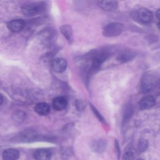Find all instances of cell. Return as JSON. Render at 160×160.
Returning <instances> with one entry per match:
<instances>
[{"label": "cell", "instance_id": "1", "mask_svg": "<svg viewBox=\"0 0 160 160\" xmlns=\"http://www.w3.org/2000/svg\"><path fill=\"white\" fill-rule=\"evenodd\" d=\"M158 81V77L152 71H149L145 73L141 82V89L144 93H147L151 91L156 86Z\"/></svg>", "mask_w": 160, "mask_h": 160}, {"label": "cell", "instance_id": "2", "mask_svg": "<svg viewBox=\"0 0 160 160\" xmlns=\"http://www.w3.org/2000/svg\"><path fill=\"white\" fill-rule=\"evenodd\" d=\"M124 29V26L120 22H111L107 24L103 29L104 36L108 38L115 37L120 35Z\"/></svg>", "mask_w": 160, "mask_h": 160}, {"label": "cell", "instance_id": "3", "mask_svg": "<svg viewBox=\"0 0 160 160\" xmlns=\"http://www.w3.org/2000/svg\"><path fill=\"white\" fill-rule=\"evenodd\" d=\"M92 55L93 56L92 57V68L94 69H97L108 58L109 53L106 51H101L96 52Z\"/></svg>", "mask_w": 160, "mask_h": 160}, {"label": "cell", "instance_id": "4", "mask_svg": "<svg viewBox=\"0 0 160 160\" xmlns=\"http://www.w3.org/2000/svg\"><path fill=\"white\" fill-rule=\"evenodd\" d=\"M41 9V5L36 3H31L24 5L21 8V11L24 16L31 17L39 13Z\"/></svg>", "mask_w": 160, "mask_h": 160}, {"label": "cell", "instance_id": "5", "mask_svg": "<svg viewBox=\"0 0 160 160\" xmlns=\"http://www.w3.org/2000/svg\"><path fill=\"white\" fill-rule=\"evenodd\" d=\"M153 16L152 12L147 8H141L138 12V20L144 24L149 23L152 19Z\"/></svg>", "mask_w": 160, "mask_h": 160}, {"label": "cell", "instance_id": "6", "mask_svg": "<svg viewBox=\"0 0 160 160\" xmlns=\"http://www.w3.org/2000/svg\"><path fill=\"white\" fill-rule=\"evenodd\" d=\"M156 104V100L152 96L147 95L144 96L139 102V108L142 110L148 109L153 107Z\"/></svg>", "mask_w": 160, "mask_h": 160}, {"label": "cell", "instance_id": "7", "mask_svg": "<svg viewBox=\"0 0 160 160\" xmlns=\"http://www.w3.org/2000/svg\"><path fill=\"white\" fill-rule=\"evenodd\" d=\"M52 68L56 72L61 73L66 70L67 68V62L63 58H57L52 61Z\"/></svg>", "mask_w": 160, "mask_h": 160}, {"label": "cell", "instance_id": "8", "mask_svg": "<svg viewBox=\"0 0 160 160\" xmlns=\"http://www.w3.org/2000/svg\"><path fill=\"white\" fill-rule=\"evenodd\" d=\"M51 157V152L48 149H38L34 152V158L36 160H50Z\"/></svg>", "mask_w": 160, "mask_h": 160}, {"label": "cell", "instance_id": "9", "mask_svg": "<svg viewBox=\"0 0 160 160\" xmlns=\"http://www.w3.org/2000/svg\"><path fill=\"white\" fill-rule=\"evenodd\" d=\"M60 31L63 34L64 38L67 39L69 44H71L73 42V30L72 27L69 24H64L60 28Z\"/></svg>", "mask_w": 160, "mask_h": 160}, {"label": "cell", "instance_id": "10", "mask_svg": "<svg viewBox=\"0 0 160 160\" xmlns=\"http://www.w3.org/2000/svg\"><path fill=\"white\" fill-rule=\"evenodd\" d=\"M25 26V22L22 19H14L8 24V29L12 32L21 31Z\"/></svg>", "mask_w": 160, "mask_h": 160}, {"label": "cell", "instance_id": "11", "mask_svg": "<svg viewBox=\"0 0 160 160\" xmlns=\"http://www.w3.org/2000/svg\"><path fill=\"white\" fill-rule=\"evenodd\" d=\"M67 104V100L65 98L59 96L53 99L52 106L54 109L56 111H62L66 108Z\"/></svg>", "mask_w": 160, "mask_h": 160}, {"label": "cell", "instance_id": "12", "mask_svg": "<svg viewBox=\"0 0 160 160\" xmlns=\"http://www.w3.org/2000/svg\"><path fill=\"white\" fill-rule=\"evenodd\" d=\"M19 157V151L16 149H7L2 152L4 160H16Z\"/></svg>", "mask_w": 160, "mask_h": 160}, {"label": "cell", "instance_id": "13", "mask_svg": "<svg viewBox=\"0 0 160 160\" xmlns=\"http://www.w3.org/2000/svg\"><path fill=\"white\" fill-rule=\"evenodd\" d=\"M97 2L98 6L104 11H113L118 7V2L115 1H100Z\"/></svg>", "mask_w": 160, "mask_h": 160}, {"label": "cell", "instance_id": "14", "mask_svg": "<svg viewBox=\"0 0 160 160\" xmlns=\"http://www.w3.org/2000/svg\"><path fill=\"white\" fill-rule=\"evenodd\" d=\"M34 110L39 115L46 116L50 112V106L46 102H39L36 105Z\"/></svg>", "mask_w": 160, "mask_h": 160}, {"label": "cell", "instance_id": "15", "mask_svg": "<svg viewBox=\"0 0 160 160\" xmlns=\"http://www.w3.org/2000/svg\"><path fill=\"white\" fill-rule=\"evenodd\" d=\"M134 58V54L131 52H123L117 57V60L121 62H126L131 60Z\"/></svg>", "mask_w": 160, "mask_h": 160}, {"label": "cell", "instance_id": "16", "mask_svg": "<svg viewBox=\"0 0 160 160\" xmlns=\"http://www.w3.org/2000/svg\"><path fill=\"white\" fill-rule=\"evenodd\" d=\"M36 137V134L31 131H26L21 135V138L25 141H31Z\"/></svg>", "mask_w": 160, "mask_h": 160}, {"label": "cell", "instance_id": "17", "mask_svg": "<svg viewBox=\"0 0 160 160\" xmlns=\"http://www.w3.org/2000/svg\"><path fill=\"white\" fill-rule=\"evenodd\" d=\"M148 146V142L146 139H141L140 140L138 145L139 151L140 152H144L146 150Z\"/></svg>", "mask_w": 160, "mask_h": 160}, {"label": "cell", "instance_id": "18", "mask_svg": "<svg viewBox=\"0 0 160 160\" xmlns=\"http://www.w3.org/2000/svg\"><path fill=\"white\" fill-rule=\"evenodd\" d=\"M90 105H91V109L92 111V112H94V115L97 117V118L100 121H101L102 122H104L105 121H104V119L103 118V117L102 116V115L99 113V112L98 111V109L92 104L90 103Z\"/></svg>", "mask_w": 160, "mask_h": 160}, {"label": "cell", "instance_id": "19", "mask_svg": "<svg viewBox=\"0 0 160 160\" xmlns=\"http://www.w3.org/2000/svg\"><path fill=\"white\" fill-rule=\"evenodd\" d=\"M25 116H26V114L24 112H22V111H16L14 114V119L16 121H23L25 118Z\"/></svg>", "mask_w": 160, "mask_h": 160}, {"label": "cell", "instance_id": "20", "mask_svg": "<svg viewBox=\"0 0 160 160\" xmlns=\"http://www.w3.org/2000/svg\"><path fill=\"white\" fill-rule=\"evenodd\" d=\"M135 158V155L133 151H128L124 153L123 155L122 159L123 160H134Z\"/></svg>", "mask_w": 160, "mask_h": 160}, {"label": "cell", "instance_id": "21", "mask_svg": "<svg viewBox=\"0 0 160 160\" xmlns=\"http://www.w3.org/2000/svg\"><path fill=\"white\" fill-rule=\"evenodd\" d=\"M75 105L76 108L78 109V111H82L85 108V103L82 100H79V99H77L75 102Z\"/></svg>", "mask_w": 160, "mask_h": 160}, {"label": "cell", "instance_id": "22", "mask_svg": "<svg viewBox=\"0 0 160 160\" xmlns=\"http://www.w3.org/2000/svg\"><path fill=\"white\" fill-rule=\"evenodd\" d=\"M156 17L158 20L159 19V9H158L156 13Z\"/></svg>", "mask_w": 160, "mask_h": 160}, {"label": "cell", "instance_id": "23", "mask_svg": "<svg viewBox=\"0 0 160 160\" xmlns=\"http://www.w3.org/2000/svg\"><path fill=\"white\" fill-rule=\"evenodd\" d=\"M2 95L0 94V105L2 104Z\"/></svg>", "mask_w": 160, "mask_h": 160}, {"label": "cell", "instance_id": "24", "mask_svg": "<svg viewBox=\"0 0 160 160\" xmlns=\"http://www.w3.org/2000/svg\"><path fill=\"white\" fill-rule=\"evenodd\" d=\"M137 160H144V159H137Z\"/></svg>", "mask_w": 160, "mask_h": 160}]
</instances>
